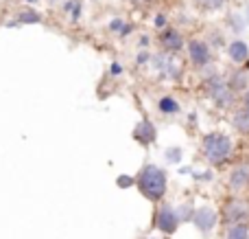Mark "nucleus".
<instances>
[{"label": "nucleus", "mask_w": 249, "mask_h": 239, "mask_svg": "<svg viewBox=\"0 0 249 239\" xmlns=\"http://www.w3.org/2000/svg\"><path fill=\"white\" fill-rule=\"evenodd\" d=\"M136 184L140 189V193L149 202H160L166 193V171H162L155 165H144L140 171V176L136 178Z\"/></svg>", "instance_id": "1"}, {"label": "nucleus", "mask_w": 249, "mask_h": 239, "mask_svg": "<svg viewBox=\"0 0 249 239\" xmlns=\"http://www.w3.org/2000/svg\"><path fill=\"white\" fill-rule=\"evenodd\" d=\"M203 152H206L208 162L212 165H221L232 152V140L223 134H210L203 140Z\"/></svg>", "instance_id": "2"}, {"label": "nucleus", "mask_w": 249, "mask_h": 239, "mask_svg": "<svg viewBox=\"0 0 249 239\" xmlns=\"http://www.w3.org/2000/svg\"><path fill=\"white\" fill-rule=\"evenodd\" d=\"M208 92H210L212 101H214L219 108H230V105L234 103V92L230 90V86L225 81H221V79H212V81L208 83Z\"/></svg>", "instance_id": "3"}, {"label": "nucleus", "mask_w": 249, "mask_h": 239, "mask_svg": "<svg viewBox=\"0 0 249 239\" xmlns=\"http://www.w3.org/2000/svg\"><path fill=\"white\" fill-rule=\"evenodd\" d=\"M155 226L160 228L162 233H166V235H173V233L179 228V218H177V209H173V206L164 204L162 209L158 211V215H155Z\"/></svg>", "instance_id": "4"}, {"label": "nucleus", "mask_w": 249, "mask_h": 239, "mask_svg": "<svg viewBox=\"0 0 249 239\" xmlns=\"http://www.w3.org/2000/svg\"><path fill=\"white\" fill-rule=\"evenodd\" d=\"M249 218V206L245 204V202L241 200H230L228 204L223 206V219L225 224H243L245 219Z\"/></svg>", "instance_id": "5"}, {"label": "nucleus", "mask_w": 249, "mask_h": 239, "mask_svg": "<svg viewBox=\"0 0 249 239\" xmlns=\"http://www.w3.org/2000/svg\"><path fill=\"white\" fill-rule=\"evenodd\" d=\"M193 224L197 226V231L208 235L216 226V211L210 209V206H201V209H197L193 213Z\"/></svg>", "instance_id": "6"}, {"label": "nucleus", "mask_w": 249, "mask_h": 239, "mask_svg": "<svg viewBox=\"0 0 249 239\" xmlns=\"http://www.w3.org/2000/svg\"><path fill=\"white\" fill-rule=\"evenodd\" d=\"M188 53L197 68H203V66L210 61V46H208L206 42H201V40H193V42L188 44Z\"/></svg>", "instance_id": "7"}, {"label": "nucleus", "mask_w": 249, "mask_h": 239, "mask_svg": "<svg viewBox=\"0 0 249 239\" xmlns=\"http://www.w3.org/2000/svg\"><path fill=\"white\" fill-rule=\"evenodd\" d=\"M249 184V162L236 165L234 171L230 174V187L232 189H243Z\"/></svg>", "instance_id": "8"}, {"label": "nucleus", "mask_w": 249, "mask_h": 239, "mask_svg": "<svg viewBox=\"0 0 249 239\" xmlns=\"http://www.w3.org/2000/svg\"><path fill=\"white\" fill-rule=\"evenodd\" d=\"M155 127H153V123H149V121H142L140 125L133 130V139L138 140V143H142V145H151L155 140Z\"/></svg>", "instance_id": "9"}, {"label": "nucleus", "mask_w": 249, "mask_h": 239, "mask_svg": "<svg viewBox=\"0 0 249 239\" xmlns=\"http://www.w3.org/2000/svg\"><path fill=\"white\" fill-rule=\"evenodd\" d=\"M162 46L166 48V51L175 53V51H179V48L184 46V40H181V35L177 33V31L168 29V31H164L162 33Z\"/></svg>", "instance_id": "10"}, {"label": "nucleus", "mask_w": 249, "mask_h": 239, "mask_svg": "<svg viewBox=\"0 0 249 239\" xmlns=\"http://www.w3.org/2000/svg\"><path fill=\"white\" fill-rule=\"evenodd\" d=\"M230 57H232L236 64H243L249 57V46L245 42H241V40H236V42L230 44Z\"/></svg>", "instance_id": "11"}, {"label": "nucleus", "mask_w": 249, "mask_h": 239, "mask_svg": "<svg viewBox=\"0 0 249 239\" xmlns=\"http://www.w3.org/2000/svg\"><path fill=\"white\" fill-rule=\"evenodd\" d=\"M225 239H249V226L245 222L243 224H232V226H228Z\"/></svg>", "instance_id": "12"}, {"label": "nucleus", "mask_w": 249, "mask_h": 239, "mask_svg": "<svg viewBox=\"0 0 249 239\" xmlns=\"http://www.w3.org/2000/svg\"><path fill=\"white\" fill-rule=\"evenodd\" d=\"M228 86H230V90H243V88H245V86H249V77H247V73H245V70H236V73H234L232 75V79H230V83H228Z\"/></svg>", "instance_id": "13"}, {"label": "nucleus", "mask_w": 249, "mask_h": 239, "mask_svg": "<svg viewBox=\"0 0 249 239\" xmlns=\"http://www.w3.org/2000/svg\"><path fill=\"white\" fill-rule=\"evenodd\" d=\"M232 123L241 134H249V112H245V110H243V112H236L232 119Z\"/></svg>", "instance_id": "14"}, {"label": "nucleus", "mask_w": 249, "mask_h": 239, "mask_svg": "<svg viewBox=\"0 0 249 239\" xmlns=\"http://www.w3.org/2000/svg\"><path fill=\"white\" fill-rule=\"evenodd\" d=\"M160 110H162L164 114H175V112H179V103H177L173 97H162V99H160Z\"/></svg>", "instance_id": "15"}, {"label": "nucleus", "mask_w": 249, "mask_h": 239, "mask_svg": "<svg viewBox=\"0 0 249 239\" xmlns=\"http://www.w3.org/2000/svg\"><path fill=\"white\" fill-rule=\"evenodd\" d=\"M39 20H42V18L35 11H22L20 16H18V22H26V24H33V22H39Z\"/></svg>", "instance_id": "16"}, {"label": "nucleus", "mask_w": 249, "mask_h": 239, "mask_svg": "<svg viewBox=\"0 0 249 239\" xmlns=\"http://www.w3.org/2000/svg\"><path fill=\"white\" fill-rule=\"evenodd\" d=\"M197 4H201L203 9H210V11H214V9L223 7L225 0H197Z\"/></svg>", "instance_id": "17"}, {"label": "nucleus", "mask_w": 249, "mask_h": 239, "mask_svg": "<svg viewBox=\"0 0 249 239\" xmlns=\"http://www.w3.org/2000/svg\"><path fill=\"white\" fill-rule=\"evenodd\" d=\"M164 158H166L168 162H179V158H181V149H179V147H171V149H166V152H164Z\"/></svg>", "instance_id": "18"}, {"label": "nucleus", "mask_w": 249, "mask_h": 239, "mask_svg": "<svg viewBox=\"0 0 249 239\" xmlns=\"http://www.w3.org/2000/svg\"><path fill=\"white\" fill-rule=\"evenodd\" d=\"M177 218H179V222H181V219H193V211H190V204L179 206V211H177Z\"/></svg>", "instance_id": "19"}, {"label": "nucleus", "mask_w": 249, "mask_h": 239, "mask_svg": "<svg viewBox=\"0 0 249 239\" xmlns=\"http://www.w3.org/2000/svg\"><path fill=\"white\" fill-rule=\"evenodd\" d=\"M131 184H136V180H133L131 176H121V178H118V187L121 189H127V187H131Z\"/></svg>", "instance_id": "20"}, {"label": "nucleus", "mask_w": 249, "mask_h": 239, "mask_svg": "<svg viewBox=\"0 0 249 239\" xmlns=\"http://www.w3.org/2000/svg\"><path fill=\"white\" fill-rule=\"evenodd\" d=\"M109 29H112V31H121L123 29V22L121 20H114L112 24H109Z\"/></svg>", "instance_id": "21"}, {"label": "nucleus", "mask_w": 249, "mask_h": 239, "mask_svg": "<svg viewBox=\"0 0 249 239\" xmlns=\"http://www.w3.org/2000/svg\"><path fill=\"white\" fill-rule=\"evenodd\" d=\"M109 70H112V75H121L123 73V66L121 64H112V68H109Z\"/></svg>", "instance_id": "22"}, {"label": "nucleus", "mask_w": 249, "mask_h": 239, "mask_svg": "<svg viewBox=\"0 0 249 239\" xmlns=\"http://www.w3.org/2000/svg\"><path fill=\"white\" fill-rule=\"evenodd\" d=\"M164 24H166V18H164V16L155 18V26H164Z\"/></svg>", "instance_id": "23"}, {"label": "nucleus", "mask_w": 249, "mask_h": 239, "mask_svg": "<svg viewBox=\"0 0 249 239\" xmlns=\"http://www.w3.org/2000/svg\"><path fill=\"white\" fill-rule=\"evenodd\" d=\"M146 60H149V53H140V55H138V61H140V64H144Z\"/></svg>", "instance_id": "24"}, {"label": "nucleus", "mask_w": 249, "mask_h": 239, "mask_svg": "<svg viewBox=\"0 0 249 239\" xmlns=\"http://www.w3.org/2000/svg\"><path fill=\"white\" fill-rule=\"evenodd\" d=\"M245 112H249V90L245 92Z\"/></svg>", "instance_id": "25"}, {"label": "nucleus", "mask_w": 249, "mask_h": 239, "mask_svg": "<svg viewBox=\"0 0 249 239\" xmlns=\"http://www.w3.org/2000/svg\"><path fill=\"white\" fill-rule=\"evenodd\" d=\"M29 2H35V0H29Z\"/></svg>", "instance_id": "26"}]
</instances>
